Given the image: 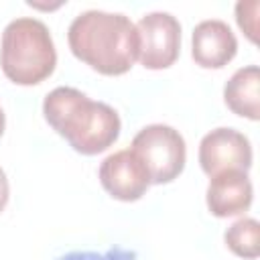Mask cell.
I'll list each match as a JSON object with an SVG mask.
<instances>
[{
  "mask_svg": "<svg viewBox=\"0 0 260 260\" xmlns=\"http://www.w3.org/2000/svg\"><path fill=\"white\" fill-rule=\"evenodd\" d=\"M67 45L75 59L108 77L128 73L138 61L136 24L122 12H79L67 28Z\"/></svg>",
  "mask_w": 260,
  "mask_h": 260,
  "instance_id": "6da1fadb",
  "label": "cell"
},
{
  "mask_svg": "<svg viewBox=\"0 0 260 260\" xmlns=\"http://www.w3.org/2000/svg\"><path fill=\"white\" fill-rule=\"evenodd\" d=\"M43 116L75 152L85 156L100 154L114 146L122 130L120 116L110 104L95 102L67 85H59L45 95Z\"/></svg>",
  "mask_w": 260,
  "mask_h": 260,
  "instance_id": "7a4b0ae2",
  "label": "cell"
},
{
  "mask_svg": "<svg viewBox=\"0 0 260 260\" xmlns=\"http://www.w3.org/2000/svg\"><path fill=\"white\" fill-rule=\"evenodd\" d=\"M57 65V49L49 26L32 16L10 20L0 39V67L14 85L30 87L49 79Z\"/></svg>",
  "mask_w": 260,
  "mask_h": 260,
  "instance_id": "3957f363",
  "label": "cell"
},
{
  "mask_svg": "<svg viewBox=\"0 0 260 260\" xmlns=\"http://www.w3.org/2000/svg\"><path fill=\"white\" fill-rule=\"evenodd\" d=\"M130 150L144 165L150 185L173 183L187 162L185 138L169 124H148L140 128L132 138Z\"/></svg>",
  "mask_w": 260,
  "mask_h": 260,
  "instance_id": "277c9868",
  "label": "cell"
},
{
  "mask_svg": "<svg viewBox=\"0 0 260 260\" xmlns=\"http://www.w3.org/2000/svg\"><path fill=\"white\" fill-rule=\"evenodd\" d=\"M138 61L144 69L160 71L175 65L181 55V22L171 12L154 10L136 22Z\"/></svg>",
  "mask_w": 260,
  "mask_h": 260,
  "instance_id": "5b68a950",
  "label": "cell"
},
{
  "mask_svg": "<svg viewBox=\"0 0 260 260\" xmlns=\"http://www.w3.org/2000/svg\"><path fill=\"white\" fill-rule=\"evenodd\" d=\"M199 167L207 177H215L228 171H244L248 173L254 160L250 138L236 128H213L209 130L197 150Z\"/></svg>",
  "mask_w": 260,
  "mask_h": 260,
  "instance_id": "8992f818",
  "label": "cell"
},
{
  "mask_svg": "<svg viewBox=\"0 0 260 260\" xmlns=\"http://www.w3.org/2000/svg\"><path fill=\"white\" fill-rule=\"evenodd\" d=\"M98 177L104 191L112 199L124 203L142 199L150 187V177L144 165L130 148L108 154L98 169Z\"/></svg>",
  "mask_w": 260,
  "mask_h": 260,
  "instance_id": "52a82bcc",
  "label": "cell"
},
{
  "mask_svg": "<svg viewBox=\"0 0 260 260\" xmlns=\"http://www.w3.org/2000/svg\"><path fill=\"white\" fill-rule=\"evenodd\" d=\"M238 53V39L230 24L219 18H205L191 32V57L203 69H223Z\"/></svg>",
  "mask_w": 260,
  "mask_h": 260,
  "instance_id": "ba28073f",
  "label": "cell"
},
{
  "mask_svg": "<svg viewBox=\"0 0 260 260\" xmlns=\"http://www.w3.org/2000/svg\"><path fill=\"white\" fill-rule=\"evenodd\" d=\"M254 199V187L244 171H228L209 177L205 189V205L211 215L225 219L244 215Z\"/></svg>",
  "mask_w": 260,
  "mask_h": 260,
  "instance_id": "9c48e42d",
  "label": "cell"
},
{
  "mask_svg": "<svg viewBox=\"0 0 260 260\" xmlns=\"http://www.w3.org/2000/svg\"><path fill=\"white\" fill-rule=\"evenodd\" d=\"M223 102L228 110L240 118L260 120V69L246 65L232 73L223 85Z\"/></svg>",
  "mask_w": 260,
  "mask_h": 260,
  "instance_id": "30bf717a",
  "label": "cell"
},
{
  "mask_svg": "<svg viewBox=\"0 0 260 260\" xmlns=\"http://www.w3.org/2000/svg\"><path fill=\"white\" fill-rule=\"evenodd\" d=\"M225 248L244 260L260 256V223L254 217H240L223 232Z\"/></svg>",
  "mask_w": 260,
  "mask_h": 260,
  "instance_id": "8fae6325",
  "label": "cell"
},
{
  "mask_svg": "<svg viewBox=\"0 0 260 260\" xmlns=\"http://www.w3.org/2000/svg\"><path fill=\"white\" fill-rule=\"evenodd\" d=\"M258 12L260 2L258 0H240L236 4V22L240 30L246 35L250 43H258Z\"/></svg>",
  "mask_w": 260,
  "mask_h": 260,
  "instance_id": "7c38bea8",
  "label": "cell"
},
{
  "mask_svg": "<svg viewBox=\"0 0 260 260\" xmlns=\"http://www.w3.org/2000/svg\"><path fill=\"white\" fill-rule=\"evenodd\" d=\"M57 260H138L136 250L122 248V246H112L106 252H93V250H73Z\"/></svg>",
  "mask_w": 260,
  "mask_h": 260,
  "instance_id": "4fadbf2b",
  "label": "cell"
},
{
  "mask_svg": "<svg viewBox=\"0 0 260 260\" xmlns=\"http://www.w3.org/2000/svg\"><path fill=\"white\" fill-rule=\"evenodd\" d=\"M8 199H10V183H8V177H6L4 169L0 167V213L6 209Z\"/></svg>",
  "mask_w": 260,
  "mask_h": 260,
  "instance_id": "5bb4252c",
  "label": "cell"
},
{
  "mask_svg": "<svg viewBox=\"0 0 260 260\" xmlns=\"http://www.w3.org/2000/svg\"><path fill=\"white\" fill-rule=\"evenodd\" d=\"M63 2H55V4H39V2H28V6L32 8H41V10H53V8H59Z\"/></svg>",
  "mask_w": 260,
  "mask_h": 260,
  "instance_id": "9a60e30c",
  "label": "cell"
},
{
  "mask_svg": "<svg viewBox=\"0 0 260 260\" xmlns=\"http://www.w3.org/2000/svg\"><path fill=\"white\" fill-rule=\"evenodd\" d=\"M4 128H6V114H4V110H2V106H0V138H2V134H4Z\"/></svg>",
  "mask_w": 260,
  "mask_h": 260,
  "instance_id": "2e32d148",
  "label": "cell"
}]
</instances>
